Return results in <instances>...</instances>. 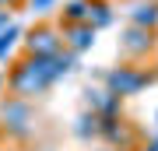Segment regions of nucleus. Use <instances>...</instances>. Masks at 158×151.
I'll return each mask as SVG.
<instances>
[{"instance_id":"f257e3e1","label":"nucleus","mask_w":158,"mask_h":151,"mask_svg":"<svg viewBox=\"0 0 158 151\" xmlns=\"http://www.w3.org/2000/svg\"><path fill=\"white\" fill-rule=\"evenodd\" d=\"M4 81H7V91H11L14 99L32 102V99H39L42 91L56 81V67H53V60H42V56H21V60L4 74Z\"/></svg>"},{"instance_id":"f03ea898","label":"nucleus","mask_w":158,"mask_h":151,"mask_svg":"<svg viewBox=\"0 0 158 151\" xmlns=\"http://www.w3.org/2000/svg\"><path fill=\"white\" fill-rule=\"evenodd\" d=\"M151 81H155V74H148L141 63H119V67H113L106 74V91L116 99H130L141 88H148Z\"/></svg>"},{"instance_id":"7ed1b4c3","label":"nucleus","mask_w":158,"mask_h":151,"mask_svg":"<svg viewBox=\"0 0 158 151\" xmlns=\"http://www.w3.org/2000/svg\"><path fill=\"white\" fill-rule=\"evenodd\" d=\"M25 56H42V60H53L60 49H63V32L56 21H39L35 28H28L25 32Z\"/></svg>"},{"instance_id":"20e7f679","label":"nucleus","mask_w":158,"mask_h":151,"mask_svg":"<svg viewBox=\"0 0 158 151\" xmlns=\"http://www.w3.org/2000/svg\"><path fill=\"white\" fill-rule=\"evenodd\" d=\"M119 49H123L127 63H144L148 56L158 49V35H155V28L127 25V28H123V39H119Z\"/></svg>"},{"instance_id":"39448f33","label":"nucleus","mask_w":158,"mask_h":151,"mask_svg":"<svg viewBox=\"0 0 158 151\" xmlns=\"http://www.w3.org/2000/svg\"><path fill=\"white\" fill-rule=\"evenodd\" d=\"M32 120H35L32 102L14 99V95H7L4 102H0V123L11 130V134H28V130H32Z\"/></svg>"},{"instance_id":"423d86ee","label":"nucleus","mask_w":158,"mask_h":151,"mask_svg":"<svg viewBox=\"0 0 158 151\" xmlns=\"http://www.w3.org/2000/svg\"><path fill=\"white\" fill-rule=\"evenodd\" d=\"M123 14L137 28H158V0H127Z\"/></svg>"},{"instance_id":"0eeeda50","label":"nucleus","mask_w":158,"mask_h":151,"mask_svg":"<svg viewBox=\"0 0 158 151\" xmlns=\"http://www.w3.org/2000/svg\"><path fill=\"white\" fill-rule=\"evenodd\" d=\"M60 32H63V46H67L74 56L91 49V46H95V35H98L91 25H67V28H60Z\"/></svg>"},{"instance_id":"6e6552de","label":"nucleus","mask_w":158,"mask_h":151,"mask_svg":"<svg viewBox=\"0 0 158 151\" xmlns=\"http://www.w3.org/2000/svg\"><path fill=\"white\" fill-rule=\"evenodd\" d=\"M88 11H91V0H67L63 11H60V18H56V25L60 28H67V25H88Z\"/></svg>"},{"instance_id":"1a4fd4ad","label":"nucleus","mask_w":158,"mask_h":151,"mask_svg":"<svg viewBox=\"0 0 158 151\" xmlns=\"http://www.w3.org/2000/svg\"><path fill=\"white\" fill-rule=\"evenodd\" d=\"M88 25L95 28H106V25H113V4L109 0H91V11H88Z\"/></svg>"},{"instance_id":"9d476101","label":"nucleus","mask_w":158,"mask_h":151,"mask_svg":"<svg viewBox=\"0 0 158 151\" xmlns=\"http://www.w3.org/2000/svg\"><path fill=\"white\" fill-rule=\"evenodd\" d=\"M21 28H18V25H7L4 28V32H0V60H7V56H11V49H14V46H18V39H21Z\"/></svg>"},{"instance_id":"9b49d317","label":"nucleus","mask_w":158,"mask_h":151,"mask_svg":"<svg viewBox=\"0 0 158 151\" xmlns=\"http://www.w3.org/2000/svg\"><path fill=\"white\" fill-rule=\"evenodd\" d=\"M53 4H56V0H28V7L35 14H46V11H53Z\"/></svg>"},{"instance_id":"f8f14e48","label":"nucleus","mask_w":158,"mask_h":151,"mask_svg":"<svg viewBox=\"0 0 158 151\" xmlns=\"http://www.w3.org/2000/svg\"><path fill=\"white\" fill-rule=\"evenodd\" d=\"M7 25H14V21H11V11H0V32H4Z\"/></svg>"},{"instance_id":"ddd939ff","label":"nucleus","mask_w":158,"mask_h":151,"mask_svg":"<svg viewBox=\"0 0 158 151\" xmlns=\"http://www.w3.org/2000/svg\"><path fill=\"white\" fill-rule=\"evenodd\" d=\"M4 88H7V81H4V74H0V91H4Z\"/></svg>"},{"instance_id":"4468645a","label":"nucleus","mask_w":158,"mask_h":151,"mask_svg":"<svg viewBox=\"0 0 158 151\" xmlns=\"http://www.w3.org/2000/svg\"><path fill=\"white\" fill-rule=\"evenodd\" d=\"M148 151H158V141H155V144H151V148H148Z\"/></svg>"},{"instance_id":"2eb2a0df","label":"nucleus","mask_w":158,"mask_h":151,"mask_svg":"<svg viewBox=\"0 0 158 151\" xmlns=\"http://www.w3.org/2000/svg\"><path fill=\"white\" fill-rule=\"evenodd\" d=\"M18 4H21V0H14V7H18Z\"/></svg>"}]
</instances>
